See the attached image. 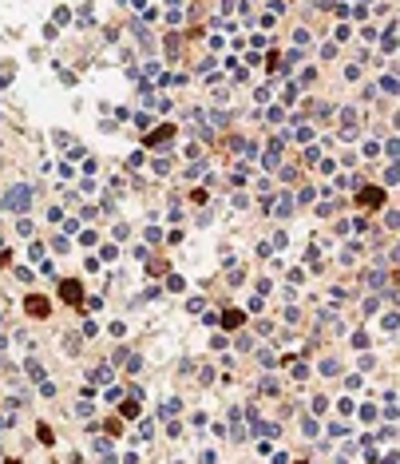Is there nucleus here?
Wrapping results in <instances>:
<instances>
[{
	"mask_svg": "<svg viewBox=\"0 0 400 464\" xmlns=\"http://www.w3.org/2000/svg\"><path fill=\"white\" fill-rule=\"evenodd\" d=\"M28 207H32V187L16 183V187L4 194V211H8V214H28Z\"/></svg>",
	"mask_w": 400,
	"mask_h": 464,
	"instance_id": "1",
	"label": "nucleus"
},
{
	"mask_svg": "<svg viewBox=\"0 0 400 464\" xmlns=\"http://www.w3.org/2000/svg\"><path fill=\"white\" fill-rule=\"evenodd\" d=\"M357 198H361V207H373V211L384 207V191H381V187H361Z\"/></svg>",
	"mask_w": 400,
	"mask_h": 464,
	"instance_id": "2",
	"label": "nucleus"
},
{
	"mask_svg": "<svg viewBox=\"0 0 400 464\" xmlns=\"http://www.w3.org/2000/svg\"><path fill=\"white\" fill-rule=\"evenodd\" d=\"M171 135H174V123H163V127H155L147 135V147H167L171 143Z\"/></svg>",
	"mask_w": 400,
	"mask_h": 464,
	"instance_id": "3",
	"label": "nucleus"
},
{
	"mask_svg": "<svg viewBox=\"0 0 400 464\" xmlns=\"http://www.w3.org/2000/svg\"><path fill=\"white\" fill-rule=\"evenodd\" d=\"M266 207H269V211H278V218H289V211H293V198H289V194H278L273 202H266Z\"/></svg>",
	"mask_w": 400,
	"mask_h": 464,
	"instance_id": "4",
	"label": "nucleus"
},
{
	"mask_svg": "<svg viewBox=\"0 0 400 464\" xmlns=\"http://www.w3.org/2000/svg\"><path fill=\"white\" fill-rule=\"evenodd\" d=\"M59 298H64V302H72V306H76V302L83 298V286H79V282H64V286H59Z\"/></svg>",
	"mask_w": 400,
	"mask_h": 464,
	"instance_id": "5",
	"label": "nucleus"
},
{
	"mask_svg": "<svg viewBox=\"0 0 400 464\" xmlns=\"http://www.w3.org/2000/svg\"><path fill=\"white\" fill-rule=\"evenodd\" d=\"M262 163H266L269 171H273V167H278V163H282V139H273V143H269V147H266V159H262Z\"/></svg>",
	"mask_w": 400,
	"mask_h": 464,
	"instance_id": "6",
	"label": "nucleus"
},
{
	"mask_svg": "<svg viewBox=\"0 0 400 464\" xmlns=\"http://www.w3.org/2000/svg\"><path fill=\"white\" fill-rule=\"evenodd\" d=\"M28 313H32V317H48V298L32 294V298H28Z\"/></svg>",
	"mask_w": 400,
	"mask_h": 464,
	"instance_id": "7",
	"label": "nucleus"
},
{
	"mask_svg": "<svg viewBox=\"0 0 400 464\" xmlns=\"http://www.w3.org/2000/svg\"><path fill=\"white\" fill-rule=\"evenodd\" d=\"M111 377H115V373H111V365H99V369H91V381H99V385H107Z\"/></svg>",
	"mask_w": 400,
	"mask_h": 464,
	"instance_id": "8",
	"label": "nucleus"
},
{
	"mask_svg": "<svg viewBox=\"0 0 400 464\" xmlns=\"http://www.w3.org/2000/svg\"><path fill=\"white\" fill-rule=\"evenodd\" d=\"M95 452H99L103 460H115V448L107 445V437H95Z\"/></svg>",
	"mask_w": 400,
	"mask_h": 464,
	"instance_id": "9",
	"label": "nucleus"
},
{
	"mask_svg": "<svg viewBox=\"0 0 400 464\" xmlns=\"http://www.w3.org/2000/svg\"><path fill=\"white\" fill-rule=\"evenodd\" d=\"M119 413H123V417H139V397L123 401V405H119Z\"/></svg>",
	"mask_w": 400,
	"mask_h": 464,
	"instance_id": "10",
	"label": "nucleus"
},
{
	"mask_svg": "<svg viewBox=\"0 0 400 464\" xmlns=\"http://www.w3.org/2000/svg\"><path fill=\"white\" fill-rule=\"evenodd\" d=\"M155 437V421H139V437L135 441H151Z\"/></svg>",
	"mask_w": 400,
	"mask_h": 464,
	"instance_id": "11",
	"label": "nucleus"
},
{
	"mask_svg": "<svg viewBox=\"0 0 400 464\" xmlns=\"http://www.w3.org/2000/svg\"><path fill=\"white\" fill-rule=\"evenodd\" d=\"M364 282L373 286V290H384V270H373V274H364Z\"/></svg>",
	"mask_w": 400,
	"mask_h": 464,
	"instance_id": "12",
	"label": "nucleus"
},
{
	"mask_svg": "<svg viewBox=\"0 0 400 464\" xmlns=\"http://www.w3.org/2000/svg\"><path fill=\"white\" fill-rule=\"evenodd\" d=\"M266 119H269V123H282V119H286V107H282V103H273V107L266 111Z\"/></svg>",
	"mask_w": 400,
	"mask_h": 464,
	"instance_id": "13",
	"label": "nucleus"
},
{
	"mask_svg": "<svg viewBox=\"0 0 400 464\" xmlns=\"http://www.w3.org/2000/svg\"><path fill=\"white\" fill-rule=\"evenodd\" d=\"M24 373L32 377V381H44V369H40V361H28V365H24Z\"/></svg>",
	"mask_w": 400,
	"mask_h": 464,
	"instance_id": "14",
	"label": "nucleus"
},
{
	"mask_svg": "<svg viewBox=\"0 0 400 464\" xmlns=\"http://www.w3.org/2000/svg\"><path fill=\"white\" fill-rule=\"evenodd\" d=\"M381 92H388V96H396V92H400V83H396V76H384V79H381Z\"/></svg>",
	"mask_w": 400,
	"mask_h": 464,
	"instance_id": "15",
	"label": "nucleus"
},
{
	"mask_svg": "<svg viewBox=\"0 0 400 464\" xmlns=\"http://www.w3.org/2000/svg\"><path fill=\"white\" fill-rule=\"evenodd\" d=\"M222 326H230V329L242 326V313H238V309H226V313H222Z\"/></svg>",
	"mask_w": 400,
	"mask_h": 464,
	"instance_id": "16",
	"label": "nucleus"
},
{
	"mask_svg": "<svg viewBox=\"0 0 400 464\" xmlns=\"http://www.w3.org/2000/svg\"><path fill=\"white\" fill-rule=\"evenodd\" d=\"M381 151H384L388 159H400V139H388V143H384V147H381Z\"/></svg>",
	"mask_w": 400,
	"mask_h": 464,
	"instance_id": "17",
	"label": "nucleus"
},
{
	"mask_svg": "<svg viewBox=\"0 0 400 464\" xmlns=\"http://www.w3.org/2000/svg\"><path fill=\"white\" fill-rule=\"evenodd\" d=\"M396 183H400V167L392 163V167L384 171V187H396Z\"/></svg>",
	"mask_w": 400,
	"mask_h": 464,
	"instance_id": "18",
	"label": "nucleus"
},
{
	"mask_svg": "<svg viewBox=\"0 0 400 464\" xmlns=\"http://www.w3.org/2000/svg\"><path fill=\"white\" fill-rule=\"evenodd\" d=\"M238 151H242L246 159H254V155H258V143H254V139H246V143H238Z\"/></svg>",
	"mask_w": 400,
	"mask_h": 464,
	"instance_id": "19",
	"label": "nucleus"
},
{
	"mask_svg": "<svg viewBox=\"0 0 400 464\" xmlns=\"http://www.w3.org/2000/svg\"><path fill=\"white\" fill-rule=\"evenodd\" d=\"M337 187H341V191H357V187H361V179H353V175H345V179H337Z\"/></svg>",
	"mask_w": 400,
	"mask_h": 464,
	"instance_id": "20",
	"label": "nucleus"
},
{
	"mask_svg": "<svg viewBox=\"0 0 400 464\" xmlns=\"http://www.w3.org/2000/svg\"><path fill=\"white\" fill-rule=\"evenodd\" d=\"M321 373H325V377H337L341 369H337V361H333V357H325V361H321Z\"/></svg>",
	"mask_w": 400,
	"mask_h": 464,
	"instance_id": "21",
	"label": "nucleus"
},
{
	"mask_svg": "<svg viewBox=\"0 0 400 464\" xmlns=\"http://www.w3.org/2000/svg\"><path fill=\"white\" fill-rule=\"evenodd\" d=\"M301 432H305V437H317V421L305 417V421H301Z\"/></svg>",
	"mask_w": 400,
	"mask_h": 464,
	"instance_id": "22",
	"label": "nucleus"
},
{
	"mask_svg": "<svg viewBox=\"0 0 400 464\" xmlns=\"http://www.w3.org/2000/svg\"><path fill=\"white\" fill-rule=\"evenodd\" d=\"M52 143H56V147H68L72 135H68V131H52Z\"/></svg>",
	"mask_w": 400,
	"mask_h": 464,
	"instance_id": "23",
	"label": "nucleus"
},
{
	"mask_svg": "<svg viewBox=\"0 0 400 464\" xmlns=\"http://www.w3.org/2000/svg\"><path fill=\"white\" fill-rule=\"evenodd\" d=\"M301 155H305V163H309V167H313V163H317V159H321V147H305V151H301Z\"/></svg>",
	"mask_w": 400,
	"mask_h": 464,
	"instance_id": "24",
	"label": "nucleus"
},
{
	"mask_svg": "<svg viewBox=\"0 0 400 464\" xmlns=\"http://www.w3.org/2000/svg\"><path fill=\"white\" fill-rule=\"evenodd\" d=\"M258 361H262V365H273V361H278V353H273V349H258Z\"/></svg>",
	"mask_w": 400,
	"mask_h": 464,
	"instance_id": "25",
	"label": "nucleus"
},
{
	"mask_svg": "<svg viewBox=\"0 0 400 464\" xmlns=\"http://www.w3.org/2000/svg\"><path fill=\"white\" fill-rule=\"evenodd\" d=\"M384 226L396 230V226H400V214H396V211H384Z\"/></svg>",
	"mask_w": 400,
	"mask_h": 464,
	"instance_id": "26",
	"label": "nucleus"
},
{
	"mask_svg": "<svg viewBox=\"0 0 400 464\" xmlns=\"http://www.w3.org/2000/svg\"><path fill=\"white\" fill-rule=\"evenodd\" d=\"M329 437L341 441V437H349V428H345V425H329Z\"/></svg>",
	"mask_w": 400,
	"mask_h": 464,
	"instance_id": "27",
	"label": "nucleus"
},
{
	"mask_svg": "<svg viewBox=\"0 0 400 464\" xmlns=\"http://www.w3.org/2000/svg\"><path fill=\"white\" fill-rule=\"evenodd\" d=\"M377 155H381V147H377L373 139H368V143H364V159H377Z\"/></svg>",
	"mask_w": 400,
	"mask_h": 464,
	"instance_id": "28",
	"label": "nucleus"
},
{
	"mask_svg": "<svg viewBox=\"0 0 400 464\" xmlns=\"http://www.w3.org/2000/svg\"><path fill=\"white\" fill-rule=\"evenodd\" d=\"M159 76H163V68H159L155 60H151V64H147V79H159Z\"/></svg>",
	"mask_w": 400,
	"mask_h": 464,
	"instance_id": "29",
	"label": "nucleus"
},
{
	"mask_svg": "<svg viewBox=\"0 0 400 464\" xmlns=\"http://www.w3.org/2000/svg\"><path fill=\"white\" fill-rule=\"evenodd\" d=\"M135 123H139V127H143V131H147V127H151V123H155V119H151V115H147V111H139V115H135Z\"/></svg>",
	"mask_w": 400,
	"mask_h": 464,
	"instance_id": "30",
	"label": "nucleus"
},
{
	"mask_svg": "<svg viewBox=\"0 0 400 464\" xmlns=\"http://www.w3.org/2000/svg\"><path fill=\"white\" fill-rule=\"evenodd\" d=\"M396 326H400V317H396V313H384V329H388V333H392V329H396Z\"/></svg>",
	"mask_w": 400,
	"mask_h": 464,
	"instance_id": "31",
	"label": "nucleus"
},
{
	"mask_svg": "<svg viewBox=\"0 0 400 464\" xmlns=\"http://www.w3.org/2000/svg\"><path fill=\"white\" fill-rule=\"evenodd\" d=\"M174 409H178V401H167L163 409H159V417H174Z\"/></svg>",
	"mask_w": 400,
	"mask_h": 464,
	"instance_id": "32",
	"label": "nucleus"
},
{
	"mask_svg": "<svg viewBox=\"0 0 400 464\" xmlns=\"http://www.w3.org/2000/svg\"><path fill=\"white\" fill-rule=\"evenodd\" d=\"M36 432H40V441H44V445H52V441H56V437H52V428H48V425H40V428H36Z\"/></svg>",
	"mask_w": 400,
	"mask_h": 464,
	"instance_id": "33",
	"label": "nucleus"
},
{
	"mask_svg": "<svg viewBox=\"0 0 400 464\" xmlns=\"http://www.w3.org/2000/svg\"><path fill=\"white\" fill-rule=\"evenodd\" d=\"M297 99V83H289V88H286V96H282V103H293Z\"/></svg>",
	"mask_w": 400,
	"mask_h": 464,
	"instance_id": "34",
	"label": "nucleus"
},
{
	"mask_svg": "<svg viewBox=\"0 0 400 464\" xmlns=\"http://www.w3.org/2000/svg\"><path fill=\"white\" fill-rule=\"evenodd\" d=\"M242 278H246V270H238V266H234V270H230V278H226V282H230V286H238V282H242Z\"/></svg>",
	"mask_w": 400,
	"mask_h": 464,
	"instance_id": "35",
	"label": "nucleus"
},
{
	"mask_svg": "<svg viewBox=\"0 0 400 464\" xmlns=\"http://www.w3.org/2000/svg\"><path fill=\"white\" fill-rule=\"evenodd\" d=\"M12 83V68H0V88H8Z\"/></svg>",
	"mask_w": 400,
	"mask_h": 464,
	"instance_id": "36",
	"label": "nucleus"
},
{
	"mask_svg": "<svg viewBox=\"0 0 400 464\" xmlns=\"http://www.w3.org/2000/svg\"><path fill=\"white\" fill-rule=\"evenodd\" d=\"M8 425H12V417H0V432H4V428H8Z\"/></svg>",
	"mask_w": 400,
	"mask_h": 464,
	"instance_id": "37",
	"label": "nucleus"
},
{
	"mask_svg": "<svg viewBox=\"0 0 400 464\" xmlns=\"http://www.w3.org/2000/svg\"><path fill=\"white\" fill-rule=\"evenodd\" d=\"M4 349H8V337H0V353H4Z\"/></svg>",
	"mask_w": 400,
	"mask_h": 464,
	"instance_id": "38",
	"label": "nucleus"
},
{
	"mask_svg": "<svg viewBox=\"0 0 400 464\" xmlns=\"http://www.w3.org/2000/svg\"><path fill=\"white\" fill-rule=\"evenodd\" d=\"M167 4H182V0H167Z\"/></svg>",
	"mask_w": 400,
	"mask_h": 464,
	"instance_id": "39",
	"label": "nucleus"
},
{
	"mask_svg": "<svg viewBox=\"0 0 400 464\" xmlns=\"http://www.w3.org/2000/svg\"><path fill=\"white\" fill-rule=\"evenodd\" d=\"M0 322H4V313H0Z\"/></svg>",
	"mask_w": 400,
	"mask_h": 464,
	"instance_id": "40",
	"label": "nucleus"
},
{
	"mask_svg": "<svg viewBox=\"0 0 400 464\" xmlns=\"http://www.w3.org/2000/svg\"><path fill=\"white\" fill-rule=\"evenodd\" d=\"M0 456H4V452H0Z\"/></svg>",
	"mask_w": 400,
	"mask_h": 464,
	"instance_id": "41",
	"label": "nucleus"
}]
</instances>
